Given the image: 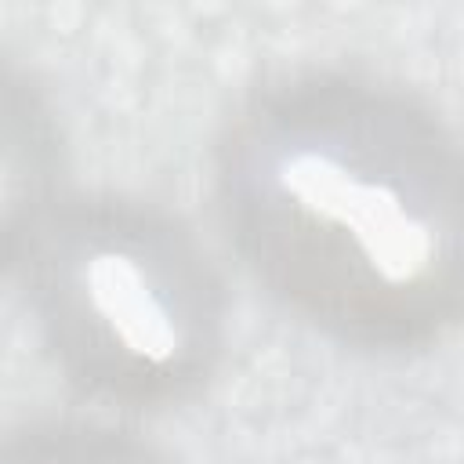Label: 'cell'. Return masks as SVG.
Instances as JSON below:
<instances>
[{"label": "cell", "instance_id": "cell-3", "mask_svg": "<svg viewBox=\"0 0 464 464\" xmlns=\"http://www.w3.org/2000/svg\"><path fill=\"white\" fill-rule=\"evenodd\" d=\"M0 464H174L127 424L80 413H40L4 435Z\"/></svg>", "mask_w": 464, "mask_h": 464}, {"label": "cell", "instance_id": "cell-2", "mask_svg": "<svg viewBox=\"0 0 464 464\" xmlns=\"http://www.w3.org/2000/svg\"><path fill=\"white\" fill-rule=\"evenodd\" d=\"M4 268L58 377L116 413L196 402L228 348V286L199 232L127 188H69L4 232Z\"/></svg>", "mask_w": 464, "mask_h": 464}, {"label": "cell", "instance_id": "cell-1", "mask_svg": "<svg viewBox=\"0 0 464 464\" xmlns=\"http://www.w3.org/2000/svg\"><path fill=\"white\" fill-rule=\"evenodd\" d=\"M210 196L246 279L326 344L413 359L464 330V134L402 80L261 72L218 120Z\"/></svg>", "mask_w": 464, "mask_h": 464}]
</instances>
